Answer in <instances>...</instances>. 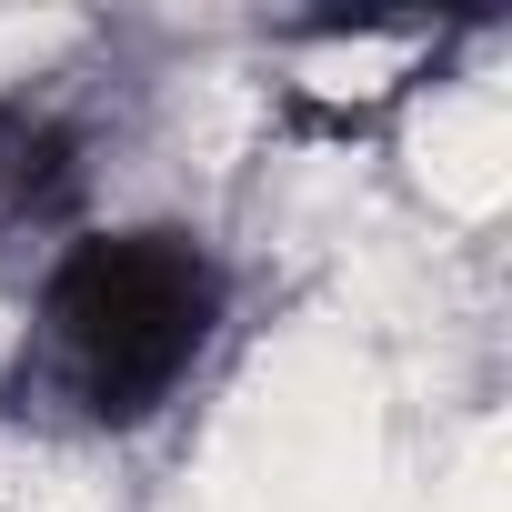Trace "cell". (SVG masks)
Segmentation results:
<instances>
[{
    "mask_svg": "<svg viewBox=\"0 0 512 512\" xmlns=\"http://www.w3.org/2000/svg\"><path fill=\"white\" fill-rule=\"evenodd\" d=\"M81 201V141L71 121L31 111V101H0V231H41Z\"/></svg>",
    "mask_w": 512,
    "mask_h": 512,
    "instance_id": "3957f363",
    "label": "cell"
},
{
    "mask_svg": "<svg viewBox=\"0 0 512 512\" xmlns=\"http://www.w3.org/2000/svg\"><path fill=\"white\" fill-rule=\"evenodd\" d=\"M221 262L171 231V221H121V231H81L51 251L41 302H31V372L41 392L91 422V432H131L151 412L181 402V382L201 372L211 332H221Z\"/></svg>",
    "mask_w": 512,
    "mask_h": 512,
    "instance_id": "6da1fadb",
    "label": "cell"
},
{
    "mask_svg": "<svg viewBox=\"0 0 512 512\" xmlns=\"http://www.w3.org/2000/svg\"><path fill=\"white\" fill-rule=\"evenodd\" d=\"M442 61V31L432 21H322V31H292V101H312L322 131H352L372 101L412 91L422 71Z\"/></svg>",
    "mask_w": 512,
    "mask_h": 512,
    "instance_id": "7a4b0ae2",
    "label": "cell"
}]
</instances>
